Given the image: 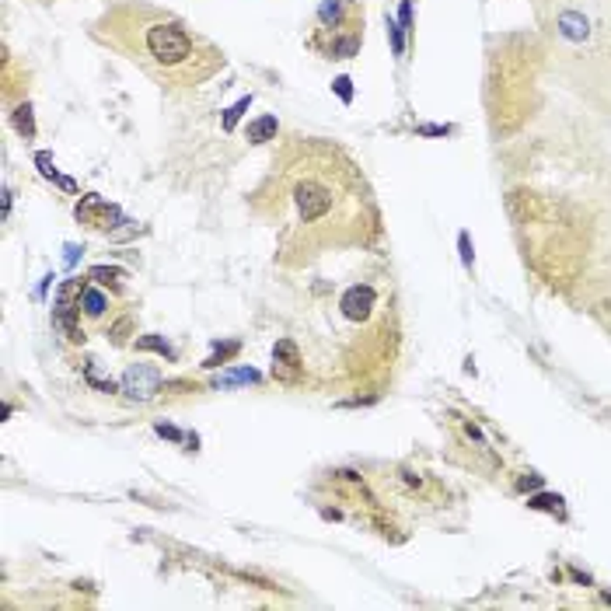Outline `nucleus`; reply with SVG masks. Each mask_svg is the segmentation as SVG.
Returning <instances> with one entry per match:
<instances>
[{"instance_id":"1","label":"nucleus","mask_w":611,"mask_h":611,"mask_svg":"<svg viewBox=\"0 0 611 611\" xmlns=\"http://www.w3.org/2000/svg\"><path fill=\"white\" fill-rule=\"evenodd\" d=\"M147 49H150V57L161 60V63H182V60L189 57L192 42H189V35H186L179 25L164 21V25H150V32H147Z\"/></svg>"},{"instance_id":"2","label":"nucleus","mask_w":611,"mask_h":611,"mask_svg":"<svg viewBox=\"0 0 611 611\" xmlns=\"http://www.w3.org/2000/svg\"><path fill=\"white\" fill-rule=\"evenodd\" d=\"M77 220H84L88 228H98V231H112L123 220V213L112 203H105L101 196H84L77 203Z\"/></svg>"},{"instance_id":"3","label":"nucleus","mask_w":611,"mask_h":611,"mask_svg":"<svg viewBox=\"0 0 611 611\" xmlns=\"http://www.w3.org/2000/svg\"><path fill=\"white\" fill-rule=\"evenodd\" d=\"M157 388H161V370L157 367L137 363L123 374V392L133 395V399H150V395H157Z\"/></svg>"},{"instance_id":"4","label":"nucleus","mask_w":611,"mask_h":611,"mask_svg":"<svg viewBox=\"0 0 611 611\" xmlns=\"http://www.w3.org/2000/svg\"><path fill=\"white\" fill-rule=\"evenodd\" d=\"M343 314L346 318H353V321H363L367 314H370V308H374V290L367 287V283H360V287H350L346 294H343Z\"/></svg>"},{"instance_id":"5","label":"nucleus","mask_w":611,"mask_h":611,"mask_svg":"<svg viewBox=\"0 0 611 611\" xmlns=\"http://www.w3.org/2000/svg\"><path fill=\"white\" fill-rule=\"evenodd\" d=\"M297 203H301V213H304V220H314V217H321L325 210H328V192L325 189H318V186H301V192H297Z\"/></svg>"},{"instance_id":"6","label":"nucleus","mask_w":611,"mask_h":611,"mask_svg":"<svg viewBox=\"0 0 611 611\" xmlns=\"http://www.w3.org/2000/svg\"><path fill=\"white\" fill-rule=\"evenodd\" d=\"M35 164H39V172H42L46 179H52V182H60V186H63L67 192H74V189H77V186H74L70 179H63V175L57 172V161H52V154H46V150H39V154H35Z\"/></svg>"},{"instance_id":"7","label":"nucleus","mask_w":611,"mask_h":611,"mask_svg":"<svg viewBox=\"0 0 611 611\" xmlns=\"http://www.w3.org/2000/svg\"><path fill=\"white\" fill-rule=\"evenodd\" d=\"M276 137V116H262V119H255L252 126H248V140L252 143H266V140H272Z\"/></svg>"},{"instance_id":"8","label":"nucleus","mask_w":611,"mask_h":611,"mask_svg":"<svg viewBox=\"0 0 611 611\" xmlns=\"http://www.w3.org/2000/svg\"><path fill=\"white\" fill-rule=\"evenodd\" d=\"M105 304H108V301H105V294H101V290H94V287H84V294H81V308H84L91 318H98V314L105 311Z\"/></svg>"},{"instance_id":"9","label":"nucleus","mask_w":611,"mask_h":611,"mask_svg":"<svg viewBox=\"0 0 611 611\" xmlns=\"http://www.w3.org/2000/svg\"><path fill=\"white\" fill-rule=\"evenodd\" d=\"M14 126H18V133H25V137H32V133H35L32 108H28V105H18V112H14Z\"/></svg>"},{"instance_id":"10","label":"nucleus","mask_w":611,"mask_h":611,"mask_svg":"<svg viewBox=\"0 0 611 611\" xmlns=\"http://www.w3.org/2000/svg\"><path fill=\"white\" fill-rule=\"evenodd\" d=\"M123 269H108V266H94L91 269V280H98V283H119L123 280Z\"/></svg>"},{"instance_id":"11","label":"nucleus","mask_w":611,"mask_h":611,"mask_svg":"<svg viewBox=\"0 0 611 611\" xmlns=\"http://www.w3.org/2000/svg\"><path fill=\"white\" fill-rule=\"evenodd\" d=\"M137 346H140V350H157L161 357H168V360L175 357V350H172L168 343H164V339H157V336H143V339H140Z\"/></svg>"},{"instance_id":"12","label":"nucleus","mask_w":611,"mask_h":611,"mask_svg":"<svg viewBox=\"0 0 611 611\" xmlns=\"http://www.w3.org/2000/svg\"><path fill=\"white\" fill-rule=\"evenodd\" d=\"M245 381H259V374H255L252 367H248V370L241 367V370H231V374L220 377V384H245Z\"/></svg>"},{"instance_id":"13","label":"nucleus","mask_w":611,"mask_h":611,"mask_svg":"<svg viewBox=\"0 0 611 611\" xmlns=\"http://www.w3.org/2000/svg\"><path fill=\"white\" fill-rule=\"evenodd\" d=\"M248 105H252V98H241L238 105H231V108H228V116H224V130H234V123L241 119V112H245Z\"/></svg>"},{"instance_id":"14","label":"nucleus","mask_w":611,"mask_h":611,"mask_svg":"<svg viewBox=\"0 0 611 611\" xmlns=\"http://www.w3.org/2000/svg\"><path fill=\"white\" fill-rule=\"evenodd\" d=\"M336 94H339L343 101H350V98H353V88H350V77H339V81H336Z\"/></svg>"},{"instance_id":"15","label":"nucleus","mask_w":611,"mask_h":611,"mask_svg":"<svg viewBox=\"0 0 611 611\" xmlns=\"http://www.w3.org/2000/svg\"><path fill=\"white\" fill-rule=\"evenodd\" d=\"M157 433H161V437H168V440H179V437H182L175 426H164V423H157Z\"/></svg>"},{"instance_id":"16","label":"nucleus","mask_w":611,"mask_h":611,"mask_svg":"<svg viewBox=\"0 0 611 611\" xmlns=\"http://www.w3.org/2000/svg\"><path fill=\"white\" fill-rule=\"evenodd\" d=\"M321 18H325V21H328V18H339V4H336V0H332V4H325V8H321Z\"/></svg>"}]
</instances>
